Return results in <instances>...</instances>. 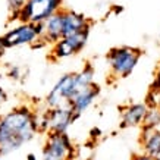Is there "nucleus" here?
I'll return each instance as SVG.
<instances>
[{"mask_svg":"<svg viewBox=\"0 0 160 160\" xmlns=\"http://www.w3.org/2000/svg\"><path fill=\"white\" fill-rule=\"evenodd\" d=\"M38 115L29 106L0 115V157L19 150L38 134Z\"/></svg>","mask_w":160,"mask_h":160,"instance_id":"1","label":"nucleus"},{"mask_svg":"<svg viewBox=\"0 0 160 160\" xmlns=\"http://www.w3.org/2000/svg\"><path fill=\"white\" fill-rule=\"evenodd\" d=\"M142 56V50L131 46H119L109 50L106 59L112 77L128 78L134 72Z\"/></svg>","mask_w":160,"mask_h":160,"instance_id":"2","label":"nucleus"},{"mask_svg":"<svg viewBox=\"0 0 160 160\" xmlns=\"http://www.w3.org/2000/svg\"><path fill=\"white\" fill-rule=\"evenodd\" d=\"M77 156V146L68 132H47L41 160H75Z\"/></svg>","mask_w":160,"mask_h":160,"instance_id":"3","label":"nucleus"},{"mask_svg":"<svg viewBox=\"0 0 160 160\" xmlns=\"http://www.w3.org/2000/svg\"><path fill=\"white\" fill-rule=\"evenodd\" d=\"M79 119L71 107H47L41 116H38L40 132H66L73 122Z\"/></svg>","mask_w":160,"mask_h":160,"instance_id":"4","label":"nucleus"},{"mask_svg":"<svg viewBox=\"0 0 160 160\" xmlns=\"http://www.w3.org/2000/svg\"><path fill=\"white\" fill-rule=\"evenodd\" d=\"M63 3L65 0H25L24 6L18 15V21L41 24L49 16L62 9Z\"/></svg>","mask_w":160,"mask_h":160,"instance_id":"5","label":"nucleus"},{"mask_svg":"<svg viewBox=\"0 0 160 160\" xmlns=\"http://www.w3.org/2000/svg\"><path fill=\"white\" fill-rule=\"evenodd\" d=\"M90 31H91V24L87 25L81 31L75 32V34L62 37L59 41L53 44V49L50 52V58L53 60H60V59H66L81 53L88 41Z\"/></svg>","mask_w":160,"mask_h":160,"instance_id":"6","label":"nucleus"},{"mask_svg":"<svg viewBox=\"0 0 160 160\" xmlns=\"http://www.w3.org/2000/svg\"><path fill=\"white\" fill-rule=\"evenodd\" d=\"M41 37H43V24H31V22H19L13 28H10L6 34L2 35L6 49L31 46Z\"/></svg>","mask_w":160,"mask_h":160,"instance_id":"7","label":"nucleus"},{"mask_svg":"<svg viewBox=\"0 0 160 160\" xmlns=\"http://www.w3.org/2000/svg\"><path fill=\"white\" fill-rule=\"evenodd\" d=\"M77 90L75 82V72L65 73L58 79V82L53 85L50 92L46 97V106L47 107H69L71 98Z\"/></svg>","mask_w":160,"mask_h":160,"instance_id":"8","label":"nucleus"},{"mask_svg":"<svg viewBox=\"0 0 160 160\" xmlns=\"http://www.w3.org/2000/svg\"><path fill=\"white\" fill-rule=\"evenodd\" d=\"M100 91H102V88L96 82H92L91 85H88V87L79 88V90H77V91L73 92L72 98H71V103H69V107H71L77 115L81 116L84 112L87 110L88 107L98 98Z\"/></svg>","mask_w":160,"mask_h":160,"instance_id":"9","label":"nucleus"},{"mask_svg":"<svg viewBox=\"0 0 160 160\" xmlns=\"http://www.w3.org/2000/svg\"><path fill=\"white\" fill-rule=\"evenodd\" d=\"M147 109L146 103H131L126 106L121 107V128L126 129V128H135V126H141L146 118Z\"/></svg>","mask_w":160,"mask_h":160,"instance_id":"10","label":"nucleus"},{"mask_svg":"<svg viewBox=\"0 0 160 160\" xmlns=\"http://www.w3.org/2000/svg\"><path fill=\"white\" fill-rule=\"evenodd\" d=\"M43 24V37L47 44H54L63 37V8L49 16Z\"/></svg>","mask_w":160,"mask_h":160,"instance_id":"11","label":"nucleus"},{"mask_svg":"<svg viewBox=\"0 0 160 160\" xmlns=\"http://www.w3.org/2000/svg\"><path fill=\"white\" fill-rule=\"evenodd\" d=\"M90 19L84 13L71 9H63V37L75 34L90 25Z\"/></svg>","mask_w":160,"mask_h":160,"instance_id":"12","label":"nucleus"},{"mask_svg":"<svg viewBox=\"0 0 160 160\" xmlns=\"http://www.w3.org/2000/svg\"><path fill=\"white\" fill-rule=\"evenodd\" d=\"M140 144L142 153L157 157L160 153V129H150V128H142L140 137Z\"/></svg>","mask_w":160,"mask_h":160,"instance_id":"13","label":"nucleus"},{"mask_svg":"<svg viewBox=\"0 0 160 160\" xmlns=\"http://www.w3.org/2000/svg\"><path fill=\"white\" fill-rule=\"evenodd\" d=\"M141 126L150 129H160V107H148Z\"/></svg>","mask_w":160,"mask_h":160,"instance_id":"14","label":"nucleus"},{"mask_svg":"<svg viewBox=\"0 0 160 160\" xmlns=\"http://www.w3.org/2000/svg\"><path fill=\"white\" fill-rule=\"evenodd\" d=\"M25 0H6V5H8V9L10 12V21H18V15H19V10L22 9Z\"/></svg>","mask_w":160,"mask_h":160,"instance_id":"15","label":"nucleus"},{"mask_svg":"<svg viewBox=\"0 0 160 160\" xmlns=\"http://www.w3.org/2000/svg\"><path fill=\"white\" fill-rule=\"evenodd\" d=\"M8 77L13 81H22L25 77V72H24V66H19V65H12L8 68Z\"/></svg>","mask_w":160,"mask_h":160,"instance_id":"16","label":"nucleus"},{"mask_svg":"<svg viewBox=\"0 0 160 160\" xmlns=\"http://www.w3.org/2000/svg\"><path fill=\"white\" fill-rule=\"evenodd\" d=\"M150 90H153V91H160V63H159V66H157V69H156L154 81L151 82Z\"/></svg>","mask_w":160,"mask_h":160,"instance_id":"17","label":"nucleus"},{"mask_svg":"<svg viewBox=\"0 0 160 160\" xmlns=\"http://www.w3.org/2000/svg\"><path fill=\"white\" fill-rule=\"evenodd\" d=\"M131 160H156L154 157H151V156H148V154H146V153H138V154H135L134 157H132Z\"/></svg>","mask_w":160,"mask_h":160,"instance_id":"18","label":"nucleus"},{"mask_svg":"<svg viewBox=\"0 0 160 160\" xmlns=\"http://www.w3.org/2000/svg\"><path fill=\"white\" fill-rule=\"evenodd\" d=\"M6 102H8V92L5 91V88H2V85H0V106L5 104Z\"/></svg>","mask_w":160,"mask_h":160,"instance_id":"19","label":"nucleus"},{"mask_svg":"<svg viewBox=\"0 0 160 160\" xmlns=\"http://www.w3.org/2000/svg\"><path fill=\"white\" fill-rule=\"evenodd\" d=\"M5 52H6V46L3 43V38H2V35H0V59L5 56Z\"/></svg>","mask_w":160,"mask_h":160,"instance_id":"20","label":"nucleus"},{"mask_svg":"<svg viewBox=\"0 0 160 160\" xmlns=\"http://www.w3.org/2000/svg\"><path fill=\"white\" fill-rule=\"evenodd\" d=\"M113 9H115V13H121L122 10H123V8H122V6H119V8H118V6H115Z\"/></svg>","mask_w":160,"mask_h":160,"instance_id":"21","label":"nucleus"},{"mask_svg":"<svg viewBox=\"0 0 160 160\" xmlns=\"http://www.w3.org/2000/svg\"><path fill=\"white\" fill-rule=\"evenodd\" d=\"M28 160H37V156L32 154V153H29V154H28Z\"/></svg>","mask_w":160,"mask_h":160,"instance_id":"22","label":"nucleus"},{"mask_svg":"<svg viewBox=\"0 0 160 160\" xmlns=\"http://www.w3.org/2000/svg\"><path fill=\"white\" fill-rule=\"evenodd\" d=\"M156 160H160V153L157 154V157H156Z\"/></svg>","mask_w":160,"mask_h":160,"instance_id":"23","label":"nucleus"},{"mask_svg":"<svg viewBox=\"0 0 160 160\" xmlns=\"http://www.w3.org/2000/svg\"><path fill=\"white\" fill-rule=\"evenodd\" d=\"M157 107H160V92H159V106Z\"/></svg>","mask_w":160,"mask_h":160,"instance_id":"24","label":"nucleus"},{"mask_svg":"<svg viewBox=\"0 0 160 160\" xmlns=\"http://www.w3.org/2000/svg\"><path fill=\"white\" fill-rule=\"evenodd\" d=\"M0 84H2V72H0Z\"/></svg>","mask_w":160,"mask_h":160,"instance_id":"25","label":"nucleus"},{"mask_svg":"<svg viewBox=\"0 0 160 160\" xmlns=\"http://www.w3.org/2000/svg\"><path fill=\"white\" fill-rule=\"evenodd\" d=\"M85 160H92V157H88V159H85Z\"/></svg>","mask_w":160,"mask_h":160,"instance_id":"26","label":"nucleus"}]
</instances>
